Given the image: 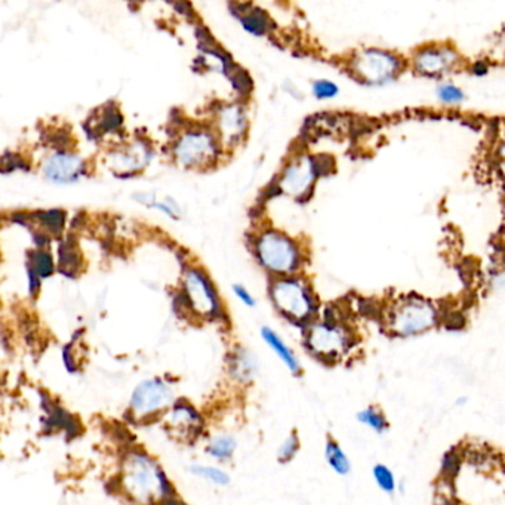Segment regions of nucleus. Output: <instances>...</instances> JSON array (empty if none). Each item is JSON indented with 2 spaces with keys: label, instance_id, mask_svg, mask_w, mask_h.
I'll return each instance as SVG.
<instances>
[{
  "label": "nucleus",
  "instance_id": "obj_12",
  "mask_svg": "<svg viewBox=\"0 0 505 505\" xmlns=\"http://www.w3.org/2000/svg\"><path fill=\"white\" fill-rule=\"evenodd\" d=\"M43 172L54 183H71L83 174V163L75 154L55 153L46 159Z\"/></svg>",
  "mask_w": 505,
  "mask_h": 505
},
{
  "label": "nucleus",
  "instance_id": "obj_29",
  "mask_svg": "<svg viewBox=\"0 0 505 505\" xmlns=\"http://www.w3.org/2000/svg\"><path fill=\"white\" fill-rule=\"evenodd\" d=\"M234 365H236V368L233 369V372L239 377L249 378L252 374H254V370H255V363L252 362L246 353H242L240 356H237Z\"/></svg>",
  "mask_w": 505,
  "mask_h": 505
},
{
  "label": "nucleus",
  "instance_id": "obj_30",
  "mask_svg": "<svg viewBox=\"0 0 505 505\" xmlns=\"http://www.w3.org/2000/svg\"><path fill=\"white\" fill-rule=\"evenodd\" d=\"M439 98L444 103H461L464 100V92L453 85H443L439 88Z\"/></svg>",
  "mask_w": 505,
  "mask_h": 505
},
{
  "label": "nucleus",
  "instance_id": "obj_31",
  "mask_svg": "<svg viewBox=\"0 0 505 505\" xmlns=\"http://www.w3.org/2000/svg\"><path fill=\"white\" fill-rule=\"evenodd\" d=\"M233 291H234V294H236L240 299H242V301H243L246 306H249V307H254V306H255L254 298H252V295L245 289L243 286L234 285V286H233Z\"/></svg>",
  "mask_w": 505,
  "mask_h": 505
},
{
  "label": "nucleus",
  "instance_id": "obj_18",
  "mask_svg": "<svg viewBox=\"0 0 505 505\" xmlns=\"http://www.w3.org/2000/svg\"><path fill=\"white\" fill-rule=\"evenodd\" d=\"M357 421L368 428L374 430L378 435L386 432L390 427L386 414H384L378 406H368L362 409V411L357 414Z\"/></svg>",
  "mask_w": 505,
  "mask_h": 505
},
{
  "label": "nucleus",
  "instance_id": "obj_15",
  "mask_svg": "<svg viewBox=\"0 0 505 505\" xmlns=\"http://www.w3.org/2000/svg\"><path fill=\"white\" fill-rule=\"evenodd\" d=\"M150 153L144 144H134V146L129 147L128 150L119 153L117 160L114 163V167H119L120 171H137L140 167H144L149 162Z\"/></svg>",
  "mask_w": 505,
  "mask_h": 505
},
{
  "label": "nucleus",
  "instance_id": "obj_3",
  "mask_svg": "<svg viewBox=\"0 0 505 505\" xmlns=\"http://www.w3.org/2000/svg\"><path fill=\"white\" fill-rule=\"evenodd\" d=\"M307 347L323 362H336L350 348V335L331 322L316 324L307 335Z\"/></svg>",
  "mask_w": 505,
  "mask_h": 505
},
{
  "label": "nucleus",
  "instance_id": "obj_35",
  "mask_svg": "<svg viewBox=\"0 0 505 505\" xmlns=\"http://www.w3.org/2000/svg\"><path fill=\"white\" fill-rule=\"evenodd\" d=\"M165 505H184L183 502H175V501H167L165 502Z\"/></svg>",
  "mask_w": 505,
  "mask_h": 505
},
{
  "label": "nucleus",
  "instance_id": "obj_11",
  "mask_svg": "<svg viewBox=\"0 0 505 505\" xmlns=\"http://www.w3.org/2000/svg\"><path fill=\"white\" fill-rule=\"evenodd\" d=\"M316 175L317 172L315 162L304 156V158H299L286 167L282 176L280 187L283 191L292 196H301L311 187Z\"/></svg>",
  "mask_w": 505,
  "mask_h": 505
},
{
  "label": "nucleus",
  "instance_id": "obj_25",
  "mask_svg": "<svg viewBox=\"0 0 505 505\" xmlns=\"http://www.w3.org/2000/svg\"><path fill=\"white\" fill-rule=\"evenodd\" d=\"M461 468V456L456 453V451H449L446 455H443L442 460V474L448 478H453L460 473Z\"/></svg>",
  "mask_w": 505,
  "mask_h": 505
},
{
  "label": "nucleus",
  "instance_id": "obj_24",
  "mask_svg": "<svg viewBox=\"0 0 505 505\" xmlns=\"http://www.w3.org/2000/svg\"><path fill=\"white\" fill-rule=\"evenodd\" d=\"M191 472L203 478L209 480V482H212L215 485H221V486L227 485L228 480H230V477H228L224 472L218 470V468H215V467H197L196 465L191 468Z\"/></svg>",
  "mask_w": 505,
  "mask_h": 505
},
{
  "label": "nucleus",
  "instance_id": "obj_23",
  "mask_svg": "<svg viewBox=\"0 0 505 505\" xmlns=\"http://www.w3.org/2000/svg\"><path fill=\"white\" fill-rule=\"evenodd\" d=\"M79 255L75 248H71V245L66 243L59 249V266H61V270L67 274H71V271H76V269L79 267Z\"/></svg>",
  "mask_w": 505,
  "mask_h": 505
},
{
  "label": "nucleus",
  "instance_id": "obj_32",
  "mask_svg": "<svg viewBox=\"0 0 505 505\" xmlns=\"http://www.w3.org/2000/svg\"><path fill=\"white\" fill-rule=\"evenodd\" d=\"M462 324H464V317L460 315V312H452L446 320V328L449 329H460L462 328Z\"/></svg>",
  "mask_w": 505,
  "mask_h": 505
},
{
  "label": "nucleus",
  "instance_id": "obj_13",
  "mask_svg": "<svg viewBox=\"0 0 505 505\" xmlns=\"http://www.w3.org/2000/svg\"><path fill=\"white\" fill-rule=\"evenodd\" d=\"M455 61V54L449 47H425L415 58L416 68L424 75H442Z\"/></svg>",
  "mask_w": 505,
  "mask_h": 505
},
{
  "label": "nucleus",
  "instance_id": "obj_1",
  "mask_svg": "<svg viewBox=\"0 0 505 505\" xmlns=\"http://www.w3.org/2000/svg\"><path fill=\"white\" fill-rule=\"evenodd\" d=\"M122 486L132 499L144 505L163 499L169 488L160 467L144 453H130L126 458Z\"/></svg>",
  "mask_w": 505,
  "mask_h": 505
},
{
  "label": "nucleus",
  "instance_id": "obj_9",
  "mask_svg": "<svg viewBox=\"0 0 505 505\" xmlns=\"http://www.w3.org/2000/svg\"><path fill=\"white\" fill-rule=\"evenodd\" d=\"M202 418L193 407L179 403L165 416V428L169 435L183 443L195 442L202 432Z\"/></svg>",
  "mask_w": 505,
  "mask_h": 505
},
{
  "label": "nucleus",
  "instance_id": "obj_16",
  "mask_svg": "<svg viewBox=\"0 0 505 505\" xmlns=\"http://www.w3.org/2000/svg\"><path fill=\"white\" fill-rule=\"evenodd\" d=\"M262 338L266 340V342L271 347V350L282 359V362L287 368H289V370L292 372V374L298 375L299 370H301V366H299L298 359L292 353L291 348L280 340V336L276 333L274 331H271L269 328H264L262 329Z\"/></svg>",
  "mask_w": 505,
  "mask_h": 505
},
{
  "label": "nucleus",
  "instance_id": "obj_28",
  "mask_svg": "<svg viewBox=\"0 0 505 505\" xmlns=\"http://www.w3.org/2000/svg\"><path fill=\"white\" fill-rule=\"evenodd\" d=\"M338 86L335 85L331 80H317L315 85H312V92L317 98H333L336 93H338Z\"/></svg>",
  "mask_w": 505,
  "mask_h": 505
},
{
  "label": "nucleus",
  "instance_id": "obj_19",
  "mask_svg": "<svg viewBox=\"0 0 505 505\" xmlns=\"http://www.w3.org/2000/svg\"><path fill=\"white\" fill-rule=\"evenodd\" d=\"M372 476H374V480L377 486L386 492L389 495H393L395 489H398V482H395V476L391 472V468L386 464H375L372 467Z\"/></svg>",
  "mask_w": 505,
  "mask_h": 505
},
{
  "label": "nucleus",
  "instance_id": "obj_7",
  "mask_svg": "<svg viewBox=\"0 0 505 505\" xmlns=\"http://www.w3.org/2000/svg\"><path fill=\"white\" fill-rule=\"evenodd\" d=\"M398 56L379 50H368L354 61L356 73L368 83H386L399 73Z\"/></svg>",
  "mask_w": 505,
  "mask_h": 505
},
{
  "label": "nucleus",
  "instance_id": "obj_6",
  "mask_svg": "<svg viewBox=\"0 0 505 505\" xmlns=\"http://www.w3.org/2000/svg\"><path fill=\"white\" fill-rule=\"evenodd\" d=\"M274 304L283 315L294 320H306L312 311L311 298L306 287L296 280H282L273 286Z\"/></svg>",
  "mask_w": 505,
  "mask_h": 505
},
{
  "label": "nucleus",
  "instance_id": "obj_17",
  "mask_svg": "<svg viewBox=\"0 0 505 505\" xmlns=\"http://www.w3.org/2000/svg\"><path fill=\"white\" fill-rule=\"evenodd\" d=\"M324 456H326L328 464L331 465V468L336 474L347 476L348 473L352 472L350 460H348L347 453L340 446V443L335 442L333 439H329L326 442V448H324Z\"/></svg>",
  "mask_w": 505,
  "mask_h": 505
},
{
  "label": "nucleus",
  "instance_id": "obj_4",
  "mask_svg": "<svg viewBox=\"0 0 505 505\" xmlns=\"http://www.w3.org/2000/svg\"><path fill=\"white\" fill-rule=\"evenodd\" d=\"M261 262L274 273H289L298 264V249L292 240L279 233H266L258 242Z\"/></svg>",
  "mask_w": 505,
  "mask_h": 505
},
{
  "label": "nucleus",
  "instance_id": "obj_2",
  "mask_svg": "<svg viewBox=\"0 0 505 505\" xmlns=\"http://www.w3.org/2000/svg\"><path fill=\"white\" fill-rule=\"evenodd\" d=\"M437 322V311L421 298H409L395 307L389 326L394 335L414 336L432 328Z\"/></svg>",
  "mask_w": 505,
  "mask_h": 505
},
{
  "label": "nucleus",
  "instance_id": "obj_34",
  "mask_svg": "<svg viewBox=\"0 0 505 505\" xmlns=\"http://www.w3.org/2000/svg\"><path fill=\"white\" fill-rule=\"evenodd\" d=\"M501 158H502V169L505 172V141H504L502 147H501Z\"/></svg>",
  "mask_w": 505,
  "mask_h": 505
},
{
  "label": "nucleus",
  "instance_id": "obj_27",
  "mask_svg": "<svg viewBox=\"0 0 505 505\" xmlns=\"http://www.w3.org/2000/svg\"><path fill=\"white\" fill-rule=\"evenodd\" d=\"M298 448H299V440H298V436L296 435H291L289 437H287L283 444L279 449V460L282 462H287L291 461L295 453L298 452Z\"/></svg>",
  "mask_w": 505,
  "mask_h": 505
},
{
  "label": "nucleus",
  "instance_id": "obj_14",
  "mask_svg": "<svg viewBox=\"0 0 505 505\" xmlns=\"http://www.w3.org/2000/svg\"><path fill=\"white\" fill-rule=\"evenodd\" d=\"M246 128L245 113L239 105H228L220 114V129L225 140L234 141L243 134Z\"/></svg>",
  "mask_w": 505,
  "mask_h": 505
},
{
  "label": "nucleus",
  "instance_id": "obj_26",
  "mask_svg": "<svg viewBox=\"0 0 505 505\" xmlns=\"http://www.w3.org/2000/svg\"><path fill=\"white\" fill-rule=\"evenodd\" d=\"M39 218L42 221V224L50 228L51 232L58 233L63 228L64 224V213L59 211H50V212H43L39 215Z\"/></svg>",
  "mask_w": 505,
  "mask_h": 505
},
{
  "label": "nucleus",
  "instance_id": "obj_5",
  "mask_svg": "<svg viewBox=\"0 0 505 505\" xmlns=\"http://www.w3.org/2000/svg\"><path fill=\"white\" fill-rule=\"evenodd\" d=\"M174 400V391L160 378L141 382L130 398V411L138 418L153 416L163 411Z\"/></svg>",
  "mask_w": 505,
  "mask_h": 505
},
{
  "label": "nucleus",
  "instance_id": "obj_33",
  "mask_svg": "<svg viewBox=\"0 0 505 505\" xmlns=\"http://www.w3.org/2000/svg\"><path fill=\"white\" fill-rule=\"evenodd\" d=\"M473 71H474L476 75H485L486 71H488V67H486L483 63H477V64L474 66Z\"/></svg>",
  "mask_w": 505,
  "mask_h": 505
},
{
  "label": "nucleus",
  "instance_id": "obj_10",
  "mask_svg": "<svg viewBox=\"0 0 505 505\" xmlns=\"http://www.w3.org/2000/svg\"><path fill=\"white\" fill-rule=\"evenodd\" d=\"M186 292L188 301L197 315L212 316L216 311V298L209 280L197 270H190L186 274Z\"/></svg>",
  "mask_w": 505,
  "mask_h": 505
},
{
  "label": "nucleus",
  "instance_id": "obj_21",
  "mask_svg": "<svg viewBox=\"0 0 505 505\" xmlns=\"http://www.w3.org/2000/svg\"><path fill=\"white\" fill-rule=\"evenodd\" d=\"M242 24L243 27L254 34H264L269 29V18L267 15L264 14L262 10L255 9L252 12H248V14L242 18Z\"/></svg>",
  "mask_w": 505,
  "mask_h": 505
},
{
  "label": "nucleus",
  "instance_id": "obj_22",
  "mask_svg": "<svg viewBox=\"0 0 505 505\" xmlns=\"http://www.w3.org/2000/svg\"><path fill=\"white\" fill-rule=\"evenodd\" d=\"M54 270V264H52V258L50 254L46 252H36L31 259V267L29 269L31 278H46L50 276Z\"/></svg>",
  "mask_w": 505,
  "mask_h": 505
},
{
  "label": "nucleus",
  "instance_id": "obj_8",
  "mask_svg": "<svg viewBox=\"0 0 505 505\" xmlns=\"http://www.w3.org/2000/svg\"><path fill=\"white\" fill-rule=\"evenodd\" d=\"M175 154L183 166H203L213 159L215 144L206 132H190L179 140Z\"/></svg>",
  "mask_w": 505,
  "mask_h": 505
},
{
  "label": "nucleus",
  "instance_id": "obj_20",
  "mask_svg": "<svg viewBox=\"0 0 505 505\" xmlns=\"http://www.w3.org/2000/svg\"><path fill=\"white\" fill-rule=\"evenodd\" d=\"M234 449H236V442L230 436H221L213 439L208 448L209 453L213 456V458L221 461L230 458Z\"/></svg>",
  "mask_w": 505,
  "mask_h": 505
}]
</instances>
